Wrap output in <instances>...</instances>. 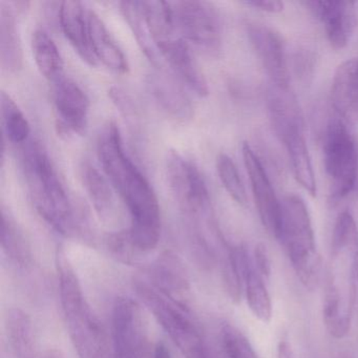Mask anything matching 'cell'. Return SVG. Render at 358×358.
Instances as JSON below:
<instances>
[{"label": "cell", "instance_id": "6da1fadb", "mask_svg": "<svg viewBox=\"0 0 358 358\" xmlns=\"http://www.w3.org/2000/svg\"><path fill=\"white\" fill-rule=\"evenodd\" d=\"M97 154L102 169L131 215L127 230L136 250L148 252L158 246L161 211L156 192L131 157L125 152L120 129L110 121L97 139Z\"/></svg>", "mask_w": 358, "mask_h": 358}, {"label": "cell", "instance_id": "7a4b0ae2", "mask_svg": "<svg viewBox=\"0 0 358 358\" xmlns=\"http://www.w3.org/2000/svg\"><path fill=\"white\" fill-rule=\"evenodd\" d=\"M22 169L39 215L58 234L66 238L79 236L83 231L74 207L55 165L41 142H30L24 148Z\"/></svg>", "mask_w": 358, "mask_h": 358}, {"label": "cell", "instance_id": "3957f363", "mask_svg": "<svg viewBox=\"0 0 358 358\" xmlns=\"http://www.w3.org/2000/svg\"><path fill=\"white\" fill-rule=\"evenodd\" d=\"M60 303L69 336L80 358H113L103 324L87 301L78 276L64 251L56 261Z\"/></svg>", "mask_w": 358, "mask_h": 358}, {"label": "cell", "instance_id": "277c9868", "mask_svg": "<svg viewBox=\"0 0 358 358\" xmlns=\"http://www.w3.org/2000/svg\"><path fill=\"white\" fill-rule=\"evenodd\" d=\"M282 231L278 238L301 284L313 290L320 275V257L315 245L311 217L305 201L290 194L282 201Z\"/></svg>", "mask_w": 358, "mask_h": 358}, {"label": "cell", "instance_id": "5b68a950", "mask_svg": "<svg viewBox=\"0 0 358 358\" xmlns=\"http://www.w3.org/2000/svg\"><path fill=\"white\" fill-rule=\"evenodd\" d=\"M136 293L154 314L185 358H210L208 347L188 308L182 307L164 296L145 280L134 282Z\"/></svg>", "mask_w": 358, "mask_h": 358}, {"label": "cell", "instance_id": "8992f818", "mask_svg": "<svg viewBox=\"0 0 358 358\" xmlns=\"http://www.w3.org/2000/svg\"><path fill=\"white\" fill-rule=\"evenodd\" d=\"M324 164L333 200L345 198L358 179V145L341 117L329 121L324 129Z\"/></svg>", "mask_w": 358, "mask_h": 358}, {"label": "cell", "instance_id": "52a82bcc", "mask_svg": "<svg viewBox=\"0 0 358 358\" xmlns=\"http://www.w3.org/2000/svg\"><path fill=\"white\" fill-rule=\"evenodd\" d=\"M173 7L183 38L206 55L219 56L223 45V28L217 8L198 0L178 1Z\"/></svg>", "mask_w": 358, "mask_h": 358}, {"label": "cell", "instance_id": "ba28073f", "mask_svg": "<svg viewBox=\"0 0 358 358\" xmlns=\"http://www.w3.org/2000/svg\"><path fill=\"white\" fill-rule=\"evenodd\" d=\"M113 358H152L148 322L141 305L119 297L113 310Z\"/></svg>", "mask_w": 358, "mask_h": 358}, {"label": "cell", "instance_id": "9c48e42d", "mask_svg": "<svg viewBox=\"0 0 358 358\" xmlns=\"http://www.w3.org/2000/svg\"><path fill=\"white\" fill-rule=\"evenodd\" d=\"M166 175L173 198L187 215L199 217L210 211L208 187L192 161L171 150L167 156Z\"/></svg>", "mask_w": 358, "mask_h": 358}, {"label": "cell", "instance_id": "30bf717a", "mask_svg": "<svg viewBox=\"0 0 358 358\" xmlns=\"http://www.w3.org/2000/svg\"><path fill=\"white\" fill-rule=\"evenodd\" d=\"M152 45L176 74L196 92L200 97L209 94L208 83L196 66L187 41L183 38L177 24H169L150 34Z\"/></svg>", "mask_w": 358, "mask_h": 358}, {"label": "cell", "instance_id": "8fae6325", "mask_svg": "<svg viewBox=\"0 0 358 358\" xmlns=\"http://www.w3.org/2000/svg\"><path fill=\"white\" fill-rule=\"evenodd\" d=\"M242 155L259 219L267 231L278 240L282 231V202L261 160L247 142L243 143Z\"/></svg>", "mask_w": 358, "mask_h": 358}, {"label": "cell", "instance_id": "7c38bea8", "mask_svg": "<svg viewBox=\"0 0 358 358\" xmlns=\"http://www.w3.org/2000/svg\"><path fill=\"white\" fill-rule=\"evenodd\" d=\"M54 83V106L60 133L83 135L89 121V97L73 79L62 76Z\"/></svg>", "mask_w": 358, "mask_h": 358}, {"label": "cell", "instance_id": "4fadbf2b", "mask_svg": "<svg viewBox=\"0 0 358 358\" xmlns=\"http://www.w3.org/2000/svg\"><path fill=\"white\" fill-rule=\"evenodd\" d=\"M247 33L271 83L280 87H290L286 45L280 33L261 24H249Z\"/></svg>", "mask_w": 358, "mask_h": 358}, {"label": "cell", "instance_id": "5bb4252c", "mask_svg": "<svg viewBox=\"0 0 358 358\" xmlns=\"http://www.w3.org/2000/svg\"><path fill=\"white\" fill-rule=\"evenodd\" d=\"M324 26L331 47H347L356 24V3L354 1H307L303 3Z\"/></svg>", "mask_w": 358, "mask_h": 358}, {"label": "cell", "instance_id": "9a60e30c", "mask_svg": "<svg viewBox=\"0 0 358 358\" xmlns=\"http://www.w3.org/2000/svg\"><path fill=\"white\" fill-rule=\"evenodd\" d=\"M266 103L270 123L280 141L284 142L293 134L305 131L303 112L290 87L270 83Z\"/></svg>", "mask_w": 358, "mask_h": 358}, {"label": "cell", "instance_id": "2e32d148", "mask_svg": "<svg viewBox=\"0 0 358 358\" xmlns=\"http://www.w3.org/2000/svg\"><path fill=\"white\" fill-rule=\"evenodd\" d=\"M150 284L159 292L178 305L189 309V280L187 271L178 255L171 251H165L150 266Z\"/></svg>", "mask_w": 358, "mask_h": 358}, {"label": "cell", "instance_id": "e0dca14e", "mask_svg": "<svg viewBox=\"0 0 358 358\" xmlns=\"http://www.w3.org/2000/svg\"><path fill=\"white\" fill-rule=\"evenodd\" d=\"M58 16L64 36L70 41L79 57L89 66H96L97 59L94 55L90 41L87 12L83 9V3L75 0L62 1Z\"/></svg>", "mask_w": 358, "mask_h": 358}, {"label": "cell", "instance_id": "ac0fdd59", "mask_svg": "<svg viewBox=\"0 0 358 358\" xmlns=\"http://www.w3.org/2000/svg\"><path fill=\"white\" fill-rule=\"evenodd\" d=\"M90 41L96 59L118 74L129 72V62L124 52L110 34L106 24L96 12H87Z\"/></svg>", "mask_w": 358, "mask_h": 358}, {"label": "cell", "instance_id": "d6986e66", "mask_svg": "<svg viewBox=\"0 0 358 358\" xmlns=\"http://www.w3.org/2000/svg\"><path fill=\"white\" fill-rule=\"evenodd\" d=\"M331 99L341 118L358 117V58L347 60L337 68L331 89Z\"/></svg>", "mask_w": 358, "mask_h": 358}, {"label": "cell", "instance_id": "ffe728a7", "mask_svg": "<svg viewBox=\"0 0 358 358\" xmlns=\"http://www.w3.org/2000/svg\"><path fill=\"white\" fill-rule=\"evenodd\" d=\"M148 87L157 103L178 120L187 121L194 117V106L181 87L167 75L155 73L148 77Z\"/></svg>", "mask_w": 358, "mask_h": 358}, {"label": "cell", "instance_id": "44dd1931", "mask_svg": "<svg viewBox=\"0 0 358 358\" xmlns=\"http://www.w3.org/2000/svg\"><path fill=\"white\" fill-rule=\"evenodd\" d=\"M0 57L8 73H17L24 64L22 43L16 28L15 16L10 6L1 3L0 9Z\"/></svg>", "mask_w": 358, "mask_h": 358}, {"label": "cell", "instance_id": "7402d4cb", "mask_svg": "<svg viewBox=\"0 0 358 358\" xmlns=\"http://www.w3.org/2000/svg\"><path fill=\"white\" fill-rule=\"evenodd\" d=\"M282 144L286 148L294 179L310 196H315L317 192L315 175L306 142L305 131L290 136Z\"/></svg>", "mask_w": 358, "mask_h": 358}, {"label": "cell", "instance_id": "603a6c76", "mask_svg": "<svg viewBox=\"0 0 358 358\" xmlns=\"http://www.w3.org/2000/svg\"><path fill=\"white\" fill-rule=\"evenodd\" d=\"M80 178L87 196L100 219H108L114 208V198L108 180L90 162L81 164Z\"/></svg>", "mask_w": 358, "mask_h": 358}, {"label": "cell", "instance_id": "cb8c5ba5", "mask_svg": "<svg viewBox=\"0 0 358 358\" xmlns=\"http://www.w3.org/2000/svg\"><path fill=\"white\" fill-rule=\"evenodd\" d=\"M9 343L16 358H38L34 331L28 314L20 309H11L7 315Z\"/></svg>", "mask_w": 358, "mask_h": 358}, {"label": "cell", "instance_id": "d4e9b609", "mask_svg": "<svg viewBox=\"0 0 358 358\" xmlns=\"http://www.w3.org/2000/svg\"><path fill=\"white\" fill-rule=\"evenodd\" d=\"M32 52L39 72L45 78L55 83L62 77L64 60L55 41L43 29L33 32Z\"/></svg>", "mask_w": 358, "mask_h": 358}, {"label": "cell", "instance_id": "484cf974", "mask_svg": "<svg viewBox=\"0 0 358 358\" xmlns=\"http://www.w3.org/2000/svg\"><path fill=\"white\" fill-rule=\"evenodd\" d=\"M324 322L327 330L335 338H343L351 326V306L341 299L338 288L334 282H329L324 292Z\"/></svg>", "mask_w": 358, "mask_h": 358}, {"label": "cell", "instance_id": "4316f807", "mask_svg": "<svg viewBox=\"0 0 358 358\" xmlns=\"http://www.w3.org/2000/svg\"><path fill=\"white\" fill-rule=\"evenodd\" d=\"M1 247L3 252L16 265L26 267L31 263L30 246L22 232L10 215L3 211L1 220Z\"/></svg>", "mask_w": 358, "mask_h": 358}, {"label": "cell", "instance_id": "83f0119b", "mask_svg": "<svg viewBox=\"0 0 358 358\" xmlns=\"http://www.w3.org/2000/svg\"><path fill=\"white\" fill-rule=\"evenodd\" d=\"M245 293L253 315L265 324L270 322L272 317L271 299L264 278L259 275L255 267L249 270L245 278Z\"/></svg>", "mask_w": 358, "mask_h": 358}, {"label": "cell", "instance_id": "f1b7e54d", "mask_svg": "<svg viewBox=\"0 0 358 358\" xmlns=\"http://www.w3.org/2000/svg\"><path fill=\"white\" fill-rule=\"evenodd\" d=\"M1 116L6 136L13 143H24L31 134L30 123L18 104L6 92L1 93Z\"/></svg>", "mask_w": 358, "mask_h": 358}, {"label": "cell", "instance_id": "f546056e", "mask_svg": "<svg viewBox=\"0 0 358 358\" xmlns=\"http://www.w3.org/2000/svg\"><path fill=\"white\" fill-rule=\"evenodd\" d=\"M217 171L220 181L232 200L245 206L247 204L246 188L238 173V167L228 155L220 154L217 158Z\"/></svg>", "mask_w": 358, "mask_h": 358}, {"label": "cell", "instance_id": "4dcf8cb0", "mask_svg": "<svg viewBox=\"0 0 358 358\" xmlns=\"http://www.w3.org/2000/svg\"><path fill=\"white\" fill-rule=\"evenodd\" d=\"M358 230L355 220L349 211L339 213L333 228L331 252L333 257L343 253L357 244Z\"/></svg>", "mask_w": 358, "mask_h": 358}, {"label": "cell", "instance_id": "1f68e13d", "mask_svg": "<svg viewBox=\"0 0 358 358\" xmlns=\"http://www.w3.org/2000/svg\"><path fill=\"white\" fill-rule=\"evenodd\" d=\"M222 343L229 358H259L250 341L231 324H225L222 329Z\"/></svg>", "mask_w": 358, "mask_h": 358}, {"label": "cell", "instance_id": "d6a6232c", "mask_svg": "<svg viewBox=\"0 0 358 358\" xmlns=\"http://www.w3.org/2000/svg\"><path fill=\"white\" fill-rule=\"evenodd\" d=\"M110 96L117 108L124 115L125 118L127 117L129 119H135V117L137 116L135 104H134L133 99L123 90L119 89V87H112Z\"/></svg>", "mask_w": 358, "mask_h": 358}, {"label": "cell", "instance_id": "836d02e7", "mask_svg": "<svg viewBox=\"0 0 358 358\" xmlns=\"http://www.w3.org/2000/svg\"><path fill=\"white\" fill-rule=\"evenodd\" d=\"M255 267L259 275L266 280L271 274V261L267 247L263 243L257 245L255 249Z\"/></svg>", "mask_w": 358, "mask_h": 358}, {"label": "cell", "instance_id": "e575fe53", "mask_svg": "<svg viewBox=\"0 0 358 358\" xmlns=\"http://www.w3.org/2000/svg\"><path fill=\"white\" fill-rule=\"evenodd\" d=\"M245 3L267 13H280L284 10V3L278 0H250Z\"/></svg>", "mask_w": 358, "mask_h": 358}, {"label": "cell", "instance_id": "d590c367", "mask_svg": "<svg viewBox=\"0 0 358 358\" xmlns=\"http://www.w3.org/2000/svg\"><path fill=\"white\" fill-rule=\"evenodd\" d=\"M278 358H294L292 348L286 341H280L278 345Z\"/></svg>", "mask_w": 358, "mask_h": 358}, {"label": "cell", "instance_id": "8d00e7d4", "mask_svg": "<svg viewBox=\"0 0 358 358\" xmlns=\"http://www.w3.org/2000/svg\"><path fill=\"white\" fill-rule=\"evenodd\" d=\"M152 358H171V353L166 345L163 343H158L154 348V354Z\"/></svg>", "mask_w": 358, "mask_h": 358}, {"label": "cell", "instance_id": "74e56055", "mask_svg": "<svg viewBox=\"0 0 358 358\" xmlns=\"http://www.w3.org/2000/svg\"><path fill=\"white\" fill-rule=\"evenodd\" d=\"M43 358H64V356L57 350H49L45 352Z\"/></svg>", "mask_w": 358, "mask_h": 358}, {"label": "cell", "instance_id": "f35d334b", "mask_svg": "<svg viewBox=\"0 0 358 358\" xmlns=\"http://www.w3.org/2000/svg\"><path fill=\"white\" fill-rule=\"evenodd\" d=\"M357 265H358V262H357ZM357 276H358V268H357Z\"/></svg>", "mask_w": 358, "mask_h": 358}]
</instances>
